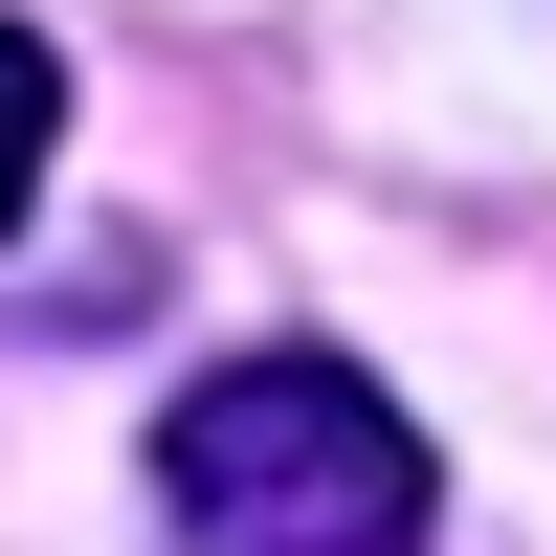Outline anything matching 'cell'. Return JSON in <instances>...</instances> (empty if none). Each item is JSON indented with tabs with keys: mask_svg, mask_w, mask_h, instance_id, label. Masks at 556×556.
<instances>
[{
	"mask_svg": "<svg viewBox=\"0 0 556 556\" xmlns=\"http://www.w3.org/2000/svg\"><path fill=\"white\" fill-rule=\"evenodd\" d=\"M156 513L201 556H424L445 468H424V424H401L356 356L267 334V356H223V379L156 401Z\"/></svg>",
	"mask_w": 556,
	"mask_h": 556,
	"instance_id": "cell-1",
	"label": "cell"
},
{
	"mask_svg": "<svg viewBox=\"0 0 556 556\" xmlns=\"http://www.w3.org/2000/svg\"><path fill=\"white\" fill-rule=\"evenodd\" d=\"M45 134H67V67L0 23V245H23V201H45Z\"/></svg>",
	"mask_w": 556,
	"mask_h": 556,
	"instance_id": "cell-2",
	"label": "cell"
}]
</instances>
